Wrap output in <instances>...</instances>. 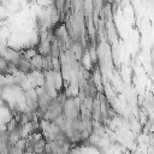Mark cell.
Returning a JSON list of instances; mask_svg holds the SVG:
<instances>
[{"instance_id": "1", "label": "cell", "mask_w": 154, "mask_h": 154, "mask_svg": "<svg viewBox=\"0 0 154 154\" xmlns=\"http://www.w3.org/2000/svg\"><path fill=\"white\" fill-rule=\"evenodd\" d=\"M36 51H37V53H38L40 55H42V57L51 55V40H49L48 36L40 38Z\"/></svg>"}, {"instance_id": "3", "label": "cell", "mask_w": 154, "mask_h": 154, "mask_svg": "<svg viewBox=\"0 0 154 154\" xmlns=\"http://www.w3.org/2000/svg\"><path fill=\"white\" fill-rule=\"evenodd\" d=\"M43 71L46 73L53 71V57L52 55L43 57Z\"/></svg>"}, {"instance_id": "2", "label": "cell", "mask_w": 154, "mask_h": 154, "mask_svg": "<svg viewBox=\"0 0 154 154\" xmlns=\"http://www.w3.org/2000/svg\"><path fill=\"white\" fill-rule=\"evenodd\" d=\"M30 61H31V66H32V70L34 71H36V72L43 71V57L42 55H40L37 53L34 57H31Z\"/></svg>"}]
</instances>
